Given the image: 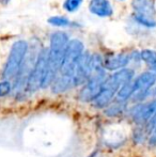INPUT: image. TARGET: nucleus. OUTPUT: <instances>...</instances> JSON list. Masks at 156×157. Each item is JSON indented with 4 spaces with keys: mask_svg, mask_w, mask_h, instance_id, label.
Masks as SVG:
<instances>
[{
    "mask_svg": "<svg viewBox=\"0 0 156 157\" xmlns=\"http://www.w3.org/2000/svg\"><path fill=\"white\" fill-rule=\"evenodd\" d=\"M140 58L146 64L153 66L156 64V52L151 49H144L140 52Z\"/></svg>",
    "mask_w": 156,
    "mask_h": 157,
    "instance_id": "obj_15",
    "label": "nucleus"
},
{
    "mask_svg": "<svg viewBox=\"0 0 156 157\" xmlns=\"http://www.w3.org/2000/svg\"><path fill=\"white\" fill-rule=\"evenodd\" d=\"M73 87H75L73 78L70 76H65V75H61L60 77H58V78H56L54 80L52 91L55 93H63V92L67 91V90H70Z\"/></svg>",
    "mask_w": 156,
    "mask_h": 157,
    "instance_id": "obj_11",
    "label": "nucleus"
},
{
    "mask_svg": "<svg viewBox=\"0 0 156 157\" xmlns=\"http://www.w3.org/2000/svg\"><path fill=\"white\" fill-rule=\"evenodd\" d=\"M10 0H0V2H2V3H6V2H9Z\"/></svg>",
    "mask_w": 156,
    "mask_h": 157,
    "instance_id": "obj_20",
    "label": "nucleus"
},
{
    "mask_svg": "<svg viewBox=\"0 0 156 157\" xmlns=\"http://www.w3.org/2000/svg\"><path fill=\"white\" fill-rule=\"evenodd\" d=\"M89 10L98 17H108L112 15V6L108 0H91Z\"/></svg>",
    "mask_w": 156,
    "mask_h": 157,
    "instance_id": "obj_8",
    "label": "nucleus"
},
{
    "mask_svg": "<svg viewBox=\"0 0 156 157\" xmlns=\"http://www.w3.org/2000/svg\"><path fill=\"white\" fill-rule=\"evenodd\" d=\"M135 21H138L140 25L144 26V27H148V28H153L156 26V21L152 16H146V15H142V14L136 13Z\"/></svg>",
    "mask_w": 156,
    "mask_h": 157,
    "instance_id": "obj_14",
    "label": "nucleus"
},
{
    "mask_svg": "<svg viewBox=\"0 0 156 157\" xmlns=\"http://www.w3.org/2000/svg\"><path fill=\"white\" fill-rule=\"evenodd\" d=\"M156 113V99L149 103H139L131 108L128 114L137 125H146Z\"/></svg>",
    "mask_w": 156,
    "mask_h": 157,
    "instance_id": "obj_6",
    "label": "nucleus"
},
{
    "mask_svg": "<svg viewBox=\"0 0 156 157\" xmlns=\"http://www.w3.org/2000/svg\"><path fill=\"white\" fill-rule=\"evenodd\" d=\"M48 24L56 27H67L70 25V21L63 16H52L48 19Z\"/></svg>",
    "mask_w": 156,
    "mask_h": 157,
    "instance_id": "obj_16",
    "label": "nucleus"
},
{
    "mask_svg": "<svg viewBox=\"0 0 156 157\" xmlns=\"http://www.w3.org/2000/svg\"><path fill=\"white\" fill-rule=\"evenodd\" d=\"M134 94H135V88H134V82H133V80H131V81H129V82L123 85L122 87L119 89L116 97H117L118 101L126 103L127 99L131 98Z\"/></svg>",
    "mask_w": 156,
    "mask_h": 157,
    "instance_id": "obj_12",
    "label": "nucleus"
},
{
    "mask_svg": "<svg viewBox=\"0 0 156 157\" xmlns=\"http://www.w3.org/2000/svg\"><path fill=\"white\" fill-rule=\"evenodd\" d=\"M11 90H12V86H11L10 81H0V97L8 95L11 92Z\"/></svg>",
    "mask_w": 156,
    "mask_h": 157,
    "instance_id": "obj_18",
    "label": "nucleus"
},
{
    "mask_svg": "<svg viewBox=\"0 0 156 157\" xmlns=\"http://www.w3.org/2000/svg\"><path fill=\"white\" fill-rule=\"evenodd\" d=\"M124 110H125V103L117 101V103L112 104V105L109 104L107 106L106 109H105V113L108 117H110V118H116V117L121 116L124 112Z\"/></svg>",
    "mask_w": 156,
    "mask_h": 157,
    "instance_id": "obj_13",
    "label": "nucleus"
},
{
    "mask_svg": "<svg viewBox=\"0 0 156 157\" xmlns=\"http://www.w3.org/2000/svg\"><path fill=\"white\" fill-rule=\"evenodd\" d=\"M133 6L136 13L146 16H152L155 13L154 1L153 0H134Z\"/></svg>",
    "mask_w": 156,
    "mask_h": 157,
    "instance_id": "obj_10",
    "label": "nucleus"
},
{
    "mask_svg": "<svg viewBox=\"0 0 156 157\" xmlns=\"http://www.w3.org/2000/svg\"><path fill=\"white\" fill-rule=\"evenodd\" d=\"M106 72L104 67H101L98 70L94 71L90 78L87 80L85 87L81 89L79 93V99L82 101H92L97 94L100 93L105 80H106Z\"/></svg>",
    "mask_w": 156,
    "mask_h": 157,
    "instance_id": "obj_5",
    "label": "nucleus"
},
{
    "mask_svg": "<svg viewBox=\"0 0 156 157\" xmlns=\"http://www.w3.org/2000/svg\"><path fill=\"white\" fill-rule=\"evenodd\" d=\"M83 49H85V46L82 42L79 40H72L69 42L67 50H65L63 63L60 68L61 75H65V76H70L73 78L76 65H77L80 56L83 54Z\"/></svg>",
    "mask_w": 156,
    "mask_h": 157,
    "instance_id": "obj_4",
    "label": "nucleus"
},
{
    "mask_svg": "<svg viewBox=\"0 0 156 157\" xmlns=\"http://www.w3.org/2000/svg\"><path fill=\"white\" fill-rule=\"evenodd\" d=\"M28 52V44L25 41H17L12 45L9 54L8 60L4 65L3 70V78L10 79L17 76L19 71L21 70L24 60Z\"/></svg>",
    "mask_w": 156,
    "mask_h": 157,
    "instance_id": "obj_2",
    "label": "nucleus"
},
{
    "mask_svg": "<svg viewBox=\"0 0 156 157\" xmlns=\"http://www.w3.org/2000/svg\"><path fill=\"white\" fill-rule=\"evenodd\" d=\"M152 72L156 75V64H155V65H153V66H152Z\"/></svg>",
    "mask_w": 156,
    "mask_h": 157,
    "instance_id": "obj_19",
    "label": "nucleus"
},
{
    "mask_svg": "<svg viewBox=\"0 0 156 157\" xmlns=\"http://www.w3.org/2000/svg\"><path fill=\"white\" fill-rule=\"evenodd\" d=\"M129 62V56L126 54L115 55L108 58L104 63L106 70L109 71H118L121 68H124Z\"/></svg>",
    "mask_w": 156,
    "mask_h": 157,
    "instance_id": "obj_9",
    "label": "nucleus"
},
{
    "mask_svg": "<svg viewBox=\"0 0 156 157\" xmlns=\"http://www.w3.org/2000/svg\"><path fill=\"white\" fill-rule=\"evenodd\" d=\"M47 61H48V49L43 48L40 52L34 65L32 66L31 72L27 79V90L30 92L36 91L40 88H43L47 73Z\"/></svg>",
    "mask_w": 156,
    "mask_h": 157,
    "instance_id": "obj_3",
    "label": "nucleus"
},
{
    "mask_svg": "<svg viewBox=\"0 0 156 157\" xmlns=\"http://www.w3.org/2000/svg\"><path fill=\"white\" fill-rule=\"evenodd\" d=\"M69 42V37L64 32H55L50 36V45L49 49H48L47 73H46L45 80L43 83V88L49 86L56 78L58 71H60Z\"/></svg>",
    "mask_w": 156,
    "mask_h": 157,
    "instance_id": "obj_1",
    "label": "nucleus"
},
{
    "mask_svg": "<svg viewBox=\"0 0 156 157\" xmlns=\"http://www.w3.org/2000/svg\"><path fill=\"white\" fill-rule=\"evenodd\" d=\"M154 94H155V96H156V88H155V91H154Z\"/></svg>",
    "mask_w": 156,
    "mask_h": 157,
    "instance_id": "obj_21",
    "label": "nucleus"
},
{
    "mask_svg": "<svg viewBox=\"0 0 156 157\" xmlns=\"http://www.w3.org/2000/svg\"><path fill=\"white\" fill-rule=\"evenodd\" d=\"M133 82L134 88H135V93L150 91V89L156 82V75L152 71L151 72H144L141 75H139L135 80H133Z\"/></svg>",
    "mask_w": 156,
    "mask_h": 157,
    "instance_id": "obj_7",
    "label": "nucleus"
},
{
    "mask_svg": "<svg viewBox=\"0 0 156 157\" xmlns=\"http://www.w3.org/2000/svg\"><path fill=\"white\" fill-rule=\"evenodd\" d=\"M82 3V0H65L63 3V8L67 12H75Z\"/></svg>",
    "mask_w": 156,
    "mask_h": 157,
    "instance_id": "obj_17",
    "label": "nucleus"
}]
</instances>
